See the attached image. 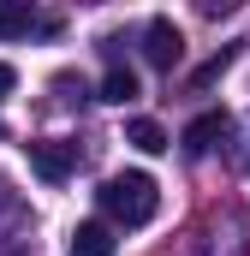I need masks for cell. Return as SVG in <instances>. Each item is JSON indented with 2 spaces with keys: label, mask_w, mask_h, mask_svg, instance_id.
Instances as JSON below:
<instances>
[{
  "label": "cell",
  "mask_w": 250,
  "mask_h": 256,
  "mask_svg": "<svg viewBox=\"0 0 250 256\" xmlns=\"http://www.w3.org/2000/svg\"><path fill=\"white\" fill-rule=\"evenodd\" d=\"M232 54H238V42H232V48H220V54H214L208 66H196V72H190V96H202V90H208V84H214V78L232 66Z\"/></svg>",
  "instance_id": "cell-9"
},
{
  "label": "cell",
  "mask_w": 250,
  "mask_h": 256,
  "mask_svg": "<svg viewBox=\"0 0 250 256\" xmlns=\"http://www.w3.org/2000/svg\"><path fill=\"white\" fill-rule=\"evenodd\" d=\"M143 60L155 66V72H173V66L185 60V36H179L173 18H149V30H143Z\"/></svg>",
  "instance_id": "cell-2"
},
{
  "label": "cell",
  "mask_w": 250,
  "mask_h": 256,
  "mask_svg": "<svg viewBox=\"0 0 250 256\" xmlns=\"http://www.w3.org/2000/svg\"><path fill=\"white\" fill-rule=\"evenodd\" d=\"M125 143L143 149V155H161V149H167V131L155 126V120H131V126H125Z\"/></svg>",
  "instance_id": "cell-7"
},
{
  "label": "cell",
  "mask_w": 250,
  "mask_h": 256,
  "mask_svg": "<svg viewBox=\"0 0 250 256\" xmlns=\"http://www.w3.org/2000/svg\"><path fill=\"white\" fill-rule=\"evenodd\" d=\"M244 167H250V149H244Z\"/></svg>",
  "instance_id": "cell-11"
},
{
  "label": "cell",
  "mask_w": 250,
  "mask_h": 256,
  "mask_svg": "<svg viewBox=\"0 0 250 256\" xmlns=\"http://www.w3.org/2000/svg\"><path fill=\"white\" fill-rule=\"evenodd\" d=\"M226 137H232V114H196L179 143H185V155H208V149H220Z\"/></svg>",
  "instance_id": "cell-5"
},
{
  "label": "cell",
  "mask_w": 250,
  "mask_h": 256,
  "mask_svg": "<svg viewBox=\"0 0 250 256\" xmlns=\"http://www.w3.org/2000/svg\"><path fill=\"white\" fill-rule=\"evenodd\" d=\"M30 167L48 179V185H66L72 167H78V143H60V137H36L30 143Z\"/></svg>",
  "instance_id": "cell-4"
},
{
  "label": "cell",
  "mask_w": 250,
  "mask_h": 256,
  "mask_svg": "<svg viewBox=\"0 0 250 256\" xmlns=\"http://www.w3.org/2000/svg\"><path fill=\"white\" fill-rule=\"evenodd\" d=\"M131 96H137V72H131V66H114V72H108V78H102V102H131Z\"/></svg>",
  "instance_id": "cell-8"
},
{
  "label": "cell",
  "mask_w": 250,
  "mask_h": 256,
  "mask_svg": "<svg viewBox=\"0 0 250 256\" xmlns=\"http://www.w3.org/2000/svg\"><path fill=\"white\" fill-rule=\"evenodd\" d=\"M114 250H120V238H114L108 220H84L72 232V256H114Z\"/></svg>",
  "instance_id": "cell-6"
},
{
  "label": "cell",
  "mask_w": 250,
  "mask_h": 256,
  "mask_svg": "<svg viewBox=\"0 0 250 256\" xmlns=\"http://www.w3.org/2000/svg\"><path fill=\"white\" fill-rule=\"evenodd\" d=\"M60 18H42L24 0H0V42H24V36H54Z\"/></svg>",
  "instance_id": "cell-3"
},
{
  "label": "cell",
  "mask_w": 250,
  "mask_h": 256,
  "mask_svg": "<svg viewBox=\"0 0 250 256\" xmlns=\"http://www.w3.org/2000/svg\"><path fill=\"white\" fill-rule=\"evenodd\" d=\"M96 196H102V214L120 220V226H149L155 208H161V191H155L149 173H114Z\"/></svg>",
  "instance_id": "cell-1"
},
{
  "label": "cell",
  "mask_w": 250,
  "mask_h": 256,
  "mask_svg": "<svg viewBox=\"0 0 250 256\" xmlns=\"http://www.w3.org/2000/svg\"><path fill=\"white\" fill-rule=\"evenodd\" d=\"M12 90H18V72H12V66L0 60V102H6V96H12Z\"/></svg>",
  "instance_id": "cell-10"
}]
</instances>
